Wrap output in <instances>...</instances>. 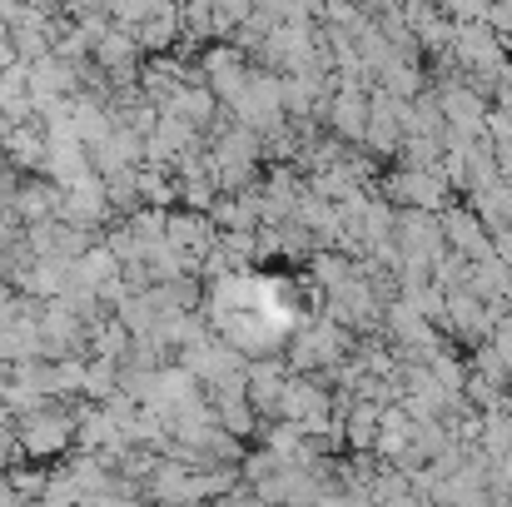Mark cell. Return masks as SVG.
<instances>
[{"instance_id": "27", "label": "cell", "mask_w": 512, "mask_h": 507, "mask_svg": "<svg viewBox=\"0 0 512 507\" xmlns=\"http://www.w3.org/2000/svg\"><path fill=\"white\" fill-rule=\"evenodd\" d=\"M155 5H160V0H105L110 20H120V25H140V20H145Z\"/></svg>"}, {"instance_id": "23", "label": "cell", "mask_w": 512, "mask_h": 507, "mask_svg": "<svg viewBox=\"0 0 512 507\" xmlns=\"http://www.w3.org/2000/svg\"><path fill=\"white\" fill-rule=\"evenodd\" d=\"M378 90H388V95H398V100H418V90H423V70L413 65V60H403V50L378 70Z\"/></svg>"}, {"instance_id": "13", "label": "cell", "mask_w": 512, "mask_h": 507, "mask_svg": "<svg viewBox=\"0 0 512 507\" xmlns=\"http://www.w3.org/2000/svg\"><path fill=\"white\" fill-rule=\"evenodd\" d=\"M0 150H5V165L10 169L40 174V169H45V155H50V135H45L40 120H25V125H10V130H5Z\"/></svg>"}, {"instance_id": "5", "label": "cell", "mask_w": 512, "mask_h": 507, "mask_svg": "<svg viewBox=\"0 0 512 507\" xmlns=\"http://www.w3.org/2000/svg\"><path fill=\"white\" fill-rule=\"evenodd\" d=\"M388 199H393V204H408V209H433V214H443L448 199H453V184H448L443 169H408L403 165L393 179H388Z\"/></svg>"}, {"instance_id": "15", "label": "cell", "mask_w": 512, "mask_h": 507, "mask_svg": "<svg viewBox=\"0 0 512 507\" xmlns=\"http://www.w3.org/2000/svg\"><path fill=\"white\" fill-rule=\"evenodd\" d=\"M95 169L100 174H120V169H135V165H145V135L140 130H130V125H115L95 150Z\"/></svg>"}, {"instance_id": "29", "label": "cell", "mask_w": 512, "mask_h": 507, "mask_svg": "<svg viewBox=\"0 0 512 507\" xmlns=\"http://www.w3.org/2000/svg\"><path fill=\"white\" fill-rule=\"evenodd\" d=\"M493 348L508 358V368H512V319H503V314H498V324H493Z\"/></svg>"}, {"instance_id": "1", "label": "cell", "mask_w": 512, "mask_h": 507, "mask_svg": "<svg viewBox=\"0 0 512 507\" xmlns=\"http://www.w3.org/2000/svg\"><path fill=\"white\" fill-rule=\"evenodd\" d=\"M75 433H80V418L65 413V408H50V403H40V408L15 418V443H20V453L30 463H50V458L70 453Z\"/></svg>"}, {"instance_id": "24", "label": "cell", "mask_w": 512, "mask_h": 507, "mask_svg": "<svg viewBox=\"0 0 512 507\" xmlns=\"http://www.w3.org/2000/svg\"><path fill=\"white\" fill-rule=\"evenodd\" d=\"M120 393V358H100L90 353V373H85V403H105Z\"/></svg>"}, {"instance_id": "8", "label": "cell", "mask_w": 512, "mask_h": 507, "mask_svg": "<svg viewBox=\"0 0 512 507\" xmlns=\"http://www.w3.org/2000/svg\"><path fill=\"white\" fill-rule=\"evenodd\" d=\"M0 214H10L15 224H40V219H55L60 214V184L50 174H30L10 189V199L0 204Z\"/></svg>"}, {"instance_id": "7", "label": "cell", "mask_w": 512, "mask_h": 507, "mask_svg": "<svg viewBox=\"0 0 512 507\" xmlns=\"http://www.w3.org/2000/svg\"><path fill=\"white\" fill-rule=\"evenodd\" d=\"M393 244L403 259H438L448 249V234H443V219L433 209H408L398 224H393Z\"/></svg>"}, {"instance_id": "25", "label": "cell", "mask_w": 512, "mask_h": 507, "mask_svg": "<svg viewBox=\"0 0 512 507\" xmlns=\"http://www.w3.org/2000/svg\"><path fill=\"white\" fill-rule=\"evenodd\" d=\"M85 373H90V358L60 353V358H55V393H60V398H85Z\"/></svg>"}, {"instance_id": "14", "label": "cell", "mask_w": 512, "mask_h": 507, "mask_svg": "<svg viewBox=\"0 0 512 507\" xmlns=\"http://www.w3.org/2000/svg\"><path fill=\"white\" fill-rule=\"evenodd\" d=\"M30 95L45 100V95H80V65L65 60L60 50L30 60Z\"/></svg>"}, {"instance_id": "21", "label": "cell", "mask_w": 512, "mask_h": 507, "mask_svg": "<svg viewBox=\"0 0 512 507\" xmlns=\"http://www.w3.org/2000/svg\"><path fill=\"white\" fill-rule=\"evenodd\" d=\"M140 199L155 209H174L179 204V174L170 165H140Z\"/></svg>"}, {"instance_id": "17", "label": "cell", "mask_w": 512, "mask_h": 507, "mask_svg": "<svg viewBox=\"0 0 512 507\" xmlns=\"http://www.w3.org/2000/svg\"><path fill=\"white\" fill-rule=\"evenodd\" d=\"M165 110L179 115V120H189L194 130H214V120H219V95H214L204 80H194V85H179V90H174Z\"/></svg>"}, {"instance_id": "10", "label": "cell", "mask_w": 512, "mask_h": 507, "mask_svg": "<svg viewBox=\"0 0 512 507\" xmlns=\"http://www.w3.org/2000/svg\"><path fill=\"white\" fill-rule=\"evenodd\" d=\"M443 115H448V135H463V140H478L488 135V95L478 85H448L443 95Z\"/></svg>"}, {"instance_id": "18", "label": "cell", "mask_w": 512, "mask_h": 507, "mask_svg": "<svg viewBox=\"0 0 512 507\" xmlns=\"http://www.w3.org/2000/svg\"><path fill=\"white\" fill-rule=\"evenodd\" d=\"M100 70H140V40H135V25H110L100 40H95V55H90Z\"/></svg>"}, {"instance_id": "6", "label": "cell", "mask_w": 512, "mask_h": 507, "mask_svg": "<svg viewBox=\"0 0 512 507\" xmlns=\"http://www.w3.org/2000/svg\"><path fill=\"white\" fill-rule=\"evenodd\" d=\"M179 363L209 388V383H219V378H229V373H249L244 368V353L229 343V338H194V343H184L179 348Z\"/></svg>"}, {"instance_id": "16", "label": "cell", "mask_w": 512, "mask_h": 507, "mask_svg": "<svg viewBox=\"0 0 512 507\" xmlns=\"http://www.w3.org/2000/svg\"><path fill=\"white\" fill-rule=\"evenodd\" d=\"M40 174H50L55 184H75V179L95 174V155H90V145L80 135H60V140H50V155H45Z\"/></svg>"}, {"instance_id": "19", "label": "cell", "mask_w": 512, "mask_h": 507, "mask_svg": "<svg viewBox=\"0 0 512 507\" xmlns=\"http://www.w3.org/2000/svg\"><path fill=\"white\" fill-rule=\"evenodd\" d=\"M473 209L483 214V224L498 234V229H512V179L493 174V179H478L473 184Z\"/></svg>"}, {"instance_id": "22", "label": "cell", "mask_w": 512, "mask_h": 507, "mask_svg": "<svg viewBox=\"0 0 512 507\" xmlns=\"http://www.w3.org/2000/svg\"><path fill=\"white\" fill-rule=\"evenodd\" d=\"M378 428H383V403L378 398H358L353 413H348V423H343V438L353 448H373L378 443Z\"/></svg>"}, {"instance_id": "9", "label": "cell", "mask_w": 512, "mask_h": 507, "mask_svg": "<svg viewBox=\"0 0 512 507\" xmlns=\"http://www.w3.org/2000/svg\"><path fill=\"white\" fill-rule=\"evenodd\" d=\"M249 80H254V70H249V60H244L239 45H214V50H204V85H209L224 105H234V100L249 90Z\"/></svg>"}, {"instance_id": "11", "label": "cell", "mask_w": 512, "mask_h": 507, "mask_svg": "<svg viewBox=\"0 0 512 507\" xmlns=\"http://www.w3.org/2000/svg\"><path fill=\"white\" fill-rule=\"evenodd\" d=\"M165 234H170L174 249H184L194 264L219 244V224L209 219V209H189V204H174L170 219H165Z\"/></svg>"}, {"instance_id": "20", "label": "cell", "mask_w": 512, "mask_h": 507, "mask_svg": "<svg viewBox=\"0 0 512 507\" xmlns=\"http://www.w3.org/2000/svg\"><path fill=\"white\" fill-rule=\"evenodd\" d=\"M209 219H214L219 229H259L264 209H259V194L239 189V194H229V199H214V204H209Z\"/></svg>"}, {"instance_id": "2", "label": "cell", "mask_w": 512, "mask_h": 507, "mask_svg": "<svg viewBox=\"0 0 512 507\" xmlns=\"http://www.w3.org/2000/svg\"><path fill=\"white\" fill-rule=\"evenodd\" d=\"M348 334L339 319H319V324H299L289 334V368L294 373H319V368H339L348 358Z\"/></svg>"}, {"instance_id": "3", "label": "cell", "mask_w": 512, "mask_h": 507, "mask_svg": "<svg viewBox=\"0 0 512 507\" xmlns=\"http://www.w3.org/2000/svg\"><path fill=\"white\" fill-rule=\"evenodd\" d=\"M234 120L249 125V130H259L264 140H269L274 130H284V120H289V105H284V75H254L249 90L234 100Z\"/></svg>"}, {"instance_id": "26", "label": "cell", "mask_w": 512, "mask_h": 507, "mask_svg": "<svg viewBox=\"0 0 512 507\" xmlns=\"http://www.w3.org/2000/svg\"><path fill=\"white\" fill-rule=\"evenodd\" d=\"M353 274H358V269H353L348 259H339V254H319V259H314V284L329 289V294H339Z\"/></svg>"}, {"instance_id": "4", "label": "cell", "mask_w": 512, "mask_h": 507, "mask_svg": "<svg viewBox=\"0 0 512 507\" xmlns=\"http://www.w3.org/2000/svg\"><path fill=\"white\" fill-rule=\"evenodd\" d=\"M110 214H115V204H110V184L100 169L75 184H60V219H70L80 229H100Z\"/></svg>"}, {"instance_id": "28", "label": "cell", "mask_w": 512, "mask_h": 507, "mask_svg": "<svg viewBox=\"0 0 512 507\" xmlns=\"http://www.w3.org/2000/svg\"><path fill=\"white\" fill-rule=\"evenodd\" d=\"M5 473H10V468H5ZM10 483L20 488V498H45V483H50V478H45L40 468H15Z\"/></svg>"}, {"instance_id": "12", "label": "cell", "mask_w": 512, "mask_h": 507, "mask_svg": "<svg viewBox=\"0 0 512 507\" xmlns=\"http://www.w3.org/2000/svg\"><path fill=\"white\" fill-rule=\"evenodd\" d=\"M443 234H448V249L463 254V259H488L493 254V229L483 224L478 209H448L443 214Z\"/></svg>"}]
</instances>
